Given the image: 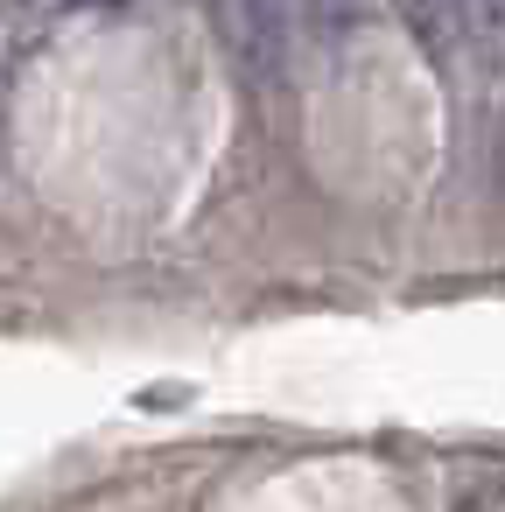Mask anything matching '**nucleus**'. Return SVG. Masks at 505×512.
<instances>
[{
	"mask_svg": "<svg viewBox=\"0 0 505 512\" xmlns=\"http://www.w3.org/2000/svg\"><path fill=\"white\" fill-rule=\"evenodd\" d=\"M218 29L239 43V64L260 85H281L288 78V29H295V15H281V8H225Z\"/></svg>",
	"mask_w": 505,
	"mask_h": 512,
	"instance_id": "1",
	"label": "nucleus"
}]
</instances>
